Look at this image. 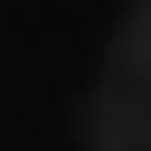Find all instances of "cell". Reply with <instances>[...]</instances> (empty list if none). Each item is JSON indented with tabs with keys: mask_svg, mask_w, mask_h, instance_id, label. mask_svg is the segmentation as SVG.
Wrapping results in <instances>:
<instances>
[{
	"mask_svg": "<svg viewBox=\"0 0 151 151\" xmlns=\"http://www.w3.org/2000/svg\"><path fill=\"white\" fill-rule=\"evenodd\" d=\"M79 133L83 151H151V0H129Z\"/></svg>",
	"mask_w": 151,
	"mask_h": 151,
	"instance_id": "1",
	"label": "cell"
}]
</instances>
